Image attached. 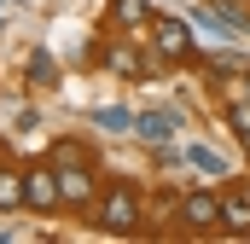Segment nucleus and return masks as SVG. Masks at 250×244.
Returning <instances> with one entry per match:
<instances>
[{
  "label": "nucleus",
  "instance_id": "7",
  "mask_svg": "<svg viewBox=\"0 0 250 244\" xmlns=\"http://www.w3.org/2000/svg\"><path fill=\"white\" fill-rule=\"evenodd\" d=\"M175 128H181L175 111H146V117H134V134H140V140H151V145H163Z\"/></svg>",
  "mask_w": 250,
  "mask_h": 244
},
{
  "label": "nucleus",
  "instance_id": "14",
  "mask_svg": "<svg viewBox=\"0 0 250 244\" xmlns=\"http://www.w3.org/2000/svg\"><path fill=\"white\" fill-rule=\"evenodd\" d=\"M105 64H111V70H123V76H134V70H140V59H134L128 47H111V53H105Z\"/></svg>",
  "mask_w": 250,
  "mask_h": 244
},
{
  "label": "nucleus",
  "instance_id": "3",
  "mask_svg": "<svg viewBox=\"0 0 250 244\" xmlns=\"http://www.w3.org/2000/svg\"><path fill=\"white\" fill-rule=\"evenodd\" d=\"M59 198L70 209H87V198H93V175H87V163H64L59 169Z\"/></svg>",
  "mask_w": 250,
  "mask_h": 244
},
{
  "label": "nucleus",
  "instance_id": "12",
  "mask_svg": "<svg viewBox=\"0 0 250 244\" xmlns=\"http://www.w3.org/2000/svg\"><path fill=\"white\" fill-rule=\"evenodd\" d=\"M64 163H87V151H82L76 140H59V145H53V169H64Z\"/></svg>",
  "mask_w": 250,
  "mask_h": 244
},
{
  "label": "nucleus",
  "instance_id": "5",
  "mask_svg": "<svg viewBox=\"0 0 250 244\" xmlns=\"http://www.w3.org/2000/svg\"><path fill=\"white\" fill-rule=\"evenodd\" d=\"M181 221H187L192 233L215 227V221H221V198H209V192H187V198H181Z\"/></svg>",
  "mask_w": 250,
  "mask_h": 244
},
{
  "label": "nucleus",
  "instance_id": "1",
  "mask_svg": "<svg viewBox=\"0 0 250 244\" xmlns=\"http://www.w3.org/2000/svg\"><path fill=\"white\" fill-rule=\"evenodd\" d=\"M99 227H105V233H134V227H140V198H134L128 181L105 192V203H99Z\"/></svg>",
  "mask_w": 250,
  "mask_h": 244
},
{
  "label": "nucleus",
  "instance_id": "9",
  "mask_svg": "<svg viewBox=\"0 0 250 244\" xmlns=\"http://www.w3.org/2000/svg\"><path fill=\"white\" fill-rule=\"evenodd\" d=\"M93 122H99L105 134H134V117H128L123 105H105V111H93Z\"/></svg>",
  "mask_w": 250,
  "mask_h": 244
},
{
  "label": "nucleus",
  "instance_id": "15",
  "mask_svg": "<svg viewBox=\"0 0 250 244\" xmlns=\"http://www.w3.org/2000/svg\"><path fill=\"white\" fill-rule=\"evenodd\" d=\"M209 70H245V59H239L233 47H215V53H209Z\"/></svg>",
  "mask_w": 250,
  "mask_h": 244
},
{
  "label": "nucleus",
  "instance_id": "8",
  "mask_svg": "<svg viewBox=\"0 0 250 244\" xmlns=\"http://www.w3.org/2000/svg\"><path fill=\"white\" fill-rule=\"evenodd\" d=\"M146 18H151L146 0H111V23H117V29H134V23H146Z\"/></svg>",
  "mask_w": 250,
  "mask_h": 244
},
{
  "label": "nucleus",
  "instance_id": "18",
  "mask_svg": "<svg viewBox=\"0 0 250 244\" xmlns=\"http://www.w3.org/2000/svg\"><path fill=\"white\" fill-rule=\"evenodd\" d=\"M245 192H250V186H245Z\"/></svg>",
  "mask_w": 250,
  "mask_h": 244
},
{
  "label": "nucleus",
  "instance_id": "6",
  "mask_svg": "<svg viewBox=\"0 0 250 244\" xmlns=\"http://www.w3.org/2000/svg\"><path fill=\"white\" fill-rule=\"evenodd\" d=\"M221 227L233 239H250V192H227L221 198Z\"/></svg>",
  "mask_w": 250,
  "mask_h": 244
},
{
  "label": "nucleus",
  "instance_id": "17",
  "mask_svg": "<svg viewBox=\"0 0 250 244\" xmlns=\"http://www.w3.org/2000/svg\"><path fill=\"white\" fill-rule=\"evenodd\" d=\"M245 99H250V70H245Z\"/></svg>",
  "mask_w": 250,
  "mask_h": 244
},
{
  "label": "nucleus",
  "instance_id": "13",
  "mask_svg": "<svg viewBox=\"0 0 250 244\" xmlns=\"http://www.w3.org/2000/svg\"><path fill=\"white\" fill-rule=\"evenodd\" d=\"M29 81L53 87V59H47V53H29Z\"/></svg>",
  "mask_w": 250,
  "mask_h": 244
},
{
  "label": "nucleus",
  "instance_id": "16",
  "mask_svg": "<svg viewBox=\"0 0 250 244\" xmlns=\"http://www.w3.org/2000/svg\"><path fill=\"white\" fill-rule=\"evenodd\" d=\"M239 140H245V151H250V128H239Z\"/></svg>",
  "mask_w": 250,
  "mask_h": 244
},
{
  "label": "nucleus",
  "instance_id": "4",
  "mask_svg": "<svg viewBox=\"0 0 250 244\" xmlns=\"http://www.w3.org/2000/svg\"><path fill=\"white\" fill-rule=\"evenodd\" d=\"M151 41H157V53H163V59H187V53H192V29L181 23V18H157Z\"/></svg>",
  "mask_w": 250,
  "mask_h": 244
},
{
  "label": "nucleus",
  "instance_id": "11",
  "mask_svg": "<svg viewBox=\"0 0 250 244\" xmlns=\"http://www.w3.org/2000/svg\"><path fill=\"white\" fill-rule=\"evenodd\" d=\"M187 157L198 163V169H204V175H227V163H221V157H215L209 145H187Z\"/></svg>",
  "mask_w": 250,
  "mask_h": 244
},
{
  "label": "nucleus",
  "instance_id": "10",
  "mask_svg": "<svg viewBox=\"0 0 250 244\" xmlns=\"http://www.w3.org/2000/svg\"><path fill=\"white\" fill-rule=\"evenodd\" d=\"M18 203H23V175L0 169V209H18Z\"/></svg>",
  "mask_w": 250,
  "mask_h": 244
},
{
  "label": "nucleus",
  "instance_id": "2",
  "mask_svg": "<svg viewBox=\"0 0 250 244\" xmlns=\"http://www.w3.org/2000/svg\"><path fill=\"white\" fill-rule=\"evenodd\" d=\"M23 203L29 209H59L64 198H59V169H23Z\"/></svg>",
  "mask_w": 250,
  "mask_h": 244
}]
</instances>
